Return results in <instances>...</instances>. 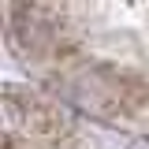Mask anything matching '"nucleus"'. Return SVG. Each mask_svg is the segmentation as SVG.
I'll return each mask as SVG.
<instances>
[{
  "label": "nucleus",
  "instance_id": "f257e3e1",
  "mask_svg": "<svg viewBox=\"0 0 149 149\" xmlns=\"http://www.w3.org/2000/svg\"><path fill=\"white\" fill-rule=\"evenodd\" d=\"M8 116H11V127L22 130V134H30L37 142H63V138H71V119H67V112L52 104V101H45V97H37V93H26V90H8Z\"/></svg>",
  "mask_w": 149,
  "mask_h": 149
}]
</instances>
